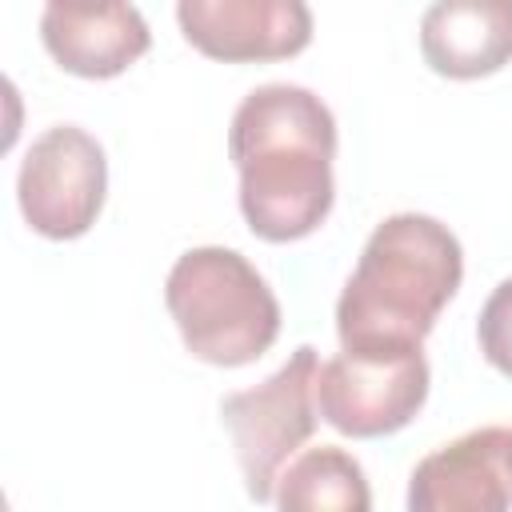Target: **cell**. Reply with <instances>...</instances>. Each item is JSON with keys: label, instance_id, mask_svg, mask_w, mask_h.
<instances>
[{"label": "cell", "instance_id": "cell-1", "mask_svg": "<svg viewBox=\"0 0 512 512\" xmlns=\"http://www.w3.org/2000/svg\"><path fill=\"white\" fill-rule=\"evenodd\" d=\"M228 156L252 236L292 244L312 236L336 200V116L300 84H260L232 112Z\"/></svg>", "mask_w": 512, "mask_h": 512}, {"label": "cell", "instance_id": "cell-2", "mask_svg": "<svg viewBox=\"0 0 512 512\" xmlns=\"http://www.w3.org/2000/svg\"><path fill=\"white\" fill-rule=\"evenodd\" d=\"M464 280V248L448 224L396 212L372 228L336 300L340 348L424 344Z\"/></svg>", "mask_w": 512, "mask_h": 512}, {"label": "cell", "instance_id": "cell-3", "mask_svg": "<svg viewBox=\"0 0 512 512\" xmlns=\"http://www.w3.org/2000/svg\"><path fill=\"white\" fill-rule=\"evenodd\" d=\"M164 304L184 348L216 368L256 364L280 336V300L236 248L204 244L176 256Z\"/></svg>", "mask_w": 512, "mask_h": 512}, {"label": "cell", "instance_id": "cell-4", "mask_svg": "<svg viewBox=\"0 0 512 512\" xmlns=\"http://www.w3.org/2000/svg\"><path fill=\"white\" fill-rule=\"evenodd\" d=\"M316 376L320 356L312 344H300L268 380L220 400V424L232 436V452L244 476V492L256 504L276 496V484L288 460L316 432Z\"/></svg>", "mask_w": 512, "mask_h": 512}, {"label": "cell", "instance_id": "cell-5", "mask_svg": "<svg viewBox=\"0 0 512 512\" xmlns=\"http://www.w3.org/2000/svg\"><path fill=\"white\" fill-rule=\"evenodd\" d=\"M424 344L396 348H340L320 364L316 412L352 440H376L408 428L428 400Z\"/></svg>", "mask_w": 512, "mask_h": 512}, {"label": "cell", "instance_id": "cell-6", "mask_svg": "<svg viewBox=\"0 0 512 512\" xmlns=\"http://www.w3.org/2000/svg\"><path fill=\"white\" fill-rule=\"evenodd\" d=\"M108 196V160L92 132L52 124L40 132L16 172V200L24 224L44 240L84 236Z\"/></svg>", "mask_w": 512, "mask_h": 512}, {"label": "cell", "instance_id": "cell-7", "mask_svg": "<svg viewBox=\"0 0 512 512\" xmlns=\"http://www.w3.org/2000/svg\"><path fill=\"white\" fill-rule=\"evenodd\" d=\"M184 40L208 60H288L312 44V12L300 0H180Z\"/></svg>", "mask_w": 512, "mask_h": 512}, {"label": "cell", "instance_id": "cell-8", "mask_svg": "<svg viewBox=\"0 0 512 512\" xmlns=\"http://www.w3.org/2000/svg\"><path fill=\"white\" fill-rule=\"evenodd\" d=\"M512 508V428L484 424L436 452L408 476V512H508Z\"/></svg>", "mask_w": 512, "mask_h": 512}, {"label": "cell", "instance_id": "cell-9", "mask_svg": "<svg viewBox=\"0 0 512 512\" xmlns=\"http://www.w3.org/2000/svg\"><path fill=\"white\" fill-rule=\"evenodd\" d=\"M40 40L48 56L84 80H112L128 72L152 44L136 4H44Z\"/></svg>", "mask_w": 512, "mask_h": 512}, {"label": "cell", "instance_id": "cell-10", "mask_svg": "<svg viewBox=\"0 0 512 512\" xmlns=\"http://www.w3.org/2000/svg\"><path fill=\"white\" fill-rule=\"evenodd\" d=\"M420 52L448 80L500 72L512 60V0H440L424 8Z\"/></svg>", "mask_w": 512, "mask_h": 512}, {"label": "cell", "instance_id": "cell-11", "mask_svg": "<svg viewBox=\"0 0 512 512\" xmlns=\"http://www.w3.org/2000/svg\"><path fill=\"white\" fill-rule=\"evenodd\" d=\"M276 512H372V488L360 460L336 444L300 452L280 484Z\"/></svg>", "mask_w": 512, "mask_h": 512}, {"label": "cell", "instance_id": "cell-12", "mask_svg": "<svg viewBox=\"0 0 512 512\" xmlns=\"http://www.w3.org/2000/svg\"><path fill=\"white\" fill-rule=\"evenodd\" d=\"M476 340H480V356L512 380V276L500 280L492 288V296L484 300L480 316H476Z\"/></svg>", "mask_w": 512, "mask_h": 512}]
</instances>
